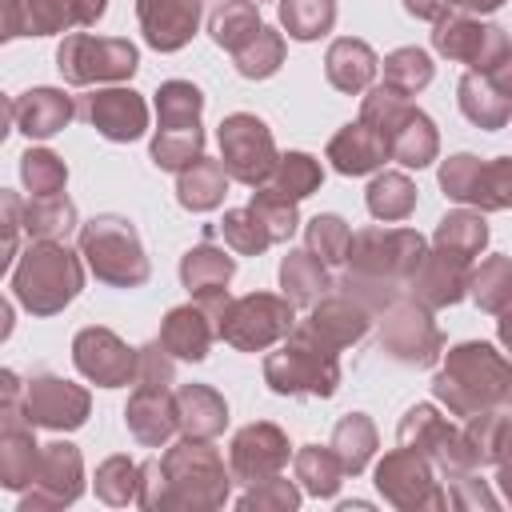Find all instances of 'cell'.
<instances>
[{
	"label": "cell",
	"mask_w": 512,
	"mask_h": 512,
	"mask_svg": "<svg viewBox=\"0 0 512 512\" xmlns=\"http://www.w3.org/2000/svg\"><path fill=\"white\" fill-rule=\"evenodd\" d=\"M160 108H164V116H168L176 128H168V132L156 140L152 156H156L160 168H180V164H184L188 156H196V148H200V132H196L200 92H196L192 84H168V88L160 92Z\"/></svg>",
	"instance_id": "6da1fadb"
},
{
	"label": "cell",
	"mask_w": 512,
	"mask_h": 512,
	"mask_svg": "<svg viewBox=\"0 0 512 512\" xmlns=\"http://www.w3.org/2000/svg\"><path fill=\"white\" fill-rule=\"evenodd\" d=\"M76 264L68 260V252H60V248H36L32 256H28V264L20 268V276H16V288H20V300L28 304V308H40V292L48 288L52 292V300L60 304V300H72V292H76Z\"/></svg>",
	"instance_id": "7a4b0ae2"
},
{
	"label": "cell",
	"mask_w": 512,
	"mask_h": 512,
	"mask_svg": "<svg viewBox=\"0 0 512 512\" xmlns=\"http://www.w3.org/2000/svg\"><path fill=\"white\" fill-rule=\"evenodd\" d=\"M220 144H224V164L232 168V176L256 184L264 172H268V156H272V140L264 132L260 120L252 116H232L224 128H220Z\"/></svg>",
	"instance_id": "3957f363"
},
{
	"label": "cell",
	"mask_w": 512,
	"mask_h": 512,
	"mask_svg": "<svg viewBox=\"0 0 512 512\" xmlns=\"http://www.w3.org/2000/svg\"><path fill=\"white\" fill-rule=\"evenodd\" d=\"M92 120L112 140H132L144 128V104L132 92H104L92 100Z\"/></svg>",
	"instance_id": "277c9868"
},
{
	"label": "cell",
	"mask_w": 512,
	"mask_h": 512,
	"mask_svg": "<svg viewBox=\"0 0 512 512\" xmlns=\"http://www.w3.org/2000/svg\"><path fill=\"white\" fill-rule=\"evenodd\" d=\"M372 68H376L372 52H368L364 44H352V40H340V44L332 48V56H328V76H332V84H336V88H348V92H356L360 84H368Z\"/></svg>",
	"instance_id": "5b68a950"
},
{
	"label": "cell",
	"mask_w": 512,
	"mask_h": 512,
	"mask_svg": "<svg viewBox=\"0 0 512 512\" xmlns=\"http://www.w3.org/2000/svg\"><path fill=\"white\" fill-rule=\"evenodd\" d=\"M380 156H384V144L380 140H364V128H348L332 144V160H336L340 172H368Z\"/></svg>",
	"instance_id": "8992f818"
},
{
	"label": "cell",
	"mask_w": 512,
	"mask_h": 512,
	"mask_svg": "<svg viewBox=\"0 0 512 512\" xmlns=\"http://www.w3.org/2000/svg\"><path fill=\"white\" fill-rule=\"evenodd\" d=\"M32 100H28V112H24V132L28 136H48V132H56L64 120H68V100L60 96V92H28Z\"/></svg>",
	"instance_id": "52a82bcc"
},
{
	"label": "cell",
	"mask_w": 512,
	"mask_h": 512,
	"mask_svg": "<svg viewBox=\"0 0 512 512\" xmlns=\"http://www.w3.org/2000/svg\"><path fill=\"white\" fill-rule=\"evenodd\" d=\"M284 24L292 36L312 40L332 24V0H284Z\"/></svg>",
	"instance_id": "ba28073f"
},
{
	"label": "cell",
	"mask_w": 512,
	"mask_h": 512,
	"mask_svg": "<svg viewBox=\"0 0 512 512\" xmlns=\"http://www.w3.org/2000/svg\"><path fill=\"white\" fill-rule=\"evenodd\" d=\"M168 348H176V356H188V360H200L204 356V344H208V332L200 324V316L192 320V312H172L168 316V332H164Z\"/></svg>",
	"instance_id": "9c48e42d"
},
{
	"label": "cell",
	"mask_w": 512,
	"mask_h": 512,
	"mask_svg": "<svg viewBox=\"0 0 512 512\" xmlns=\"http://www.w3.org/2000/svg\"><path fill=\"white\" fill-rule=\"evenodd\" d=\"M388 76L408 92V88H416V84H428L432 68H428V56H424V52H396V56L388 60Z\"/></svg>",
	"instance_id": "30bf717a"
},
{
	"label": "cell",
	"mask_w": 512,
	"mask_h": 512,
	"mask_svg": "<svg viewBox=\"0 0 512 512\" xmlns=\"http://www.w3.org/2000/svg\"><path fill=\"white\" fill-rule=\"evenodd\" d=\"M180 200H184L188 208H212V204L220 200V180H216V172H212V168H200L196 176H184Z\"/></svg>",
	"instance_id": "8fae6325"
},
{
	"label": "cell",
	"mask_w": 512,
	"mask_h": 512,
	"mask_svg": "<svg viewBox=\"0 0 512 512\" xmlns=\"http://www.w3.org/2000/svg\"><path fill=\"white\" fill-rule=\"evenodd\" d=\"M316 168L308 156H284V168H280V192L284 196H308V188L316 184Z\"/></svg>",
	"instance_id": "7c38bea8"
},
{
	"label": "cell",
	"mask_w": 512,
	"mask_h": 512,
	"mask_svg": "<svg viewBox=\"0 0 512 512\" xmlns=\"http://www.w3.org/2000/svg\"><path fill=\"white\" fill-rule=\"evenodd\" d=\"M440 244H444V248H448V244H464V252H472V248L484 244V224L472 220V216H448V220L440 224Z\"/></svg>",
	"instance_id": "4fadbf2b"
},
{
	"label": "cell",
	"mask_w": 512,
	"mask_h": 512,
	"mask_svg": "<svg viewBox=\"0 0 512 512\" xmlns=\"http://www.w3.org/2000/svg\"><path fill=\"white\" fill-rule=\"evenodd\" d=\"M408 8H412L416 16H436V12H440V0H408Z\"/></svg>",
	"instance_id": "5bb4252c"
}]
</instances>
